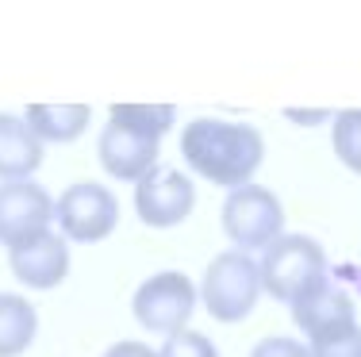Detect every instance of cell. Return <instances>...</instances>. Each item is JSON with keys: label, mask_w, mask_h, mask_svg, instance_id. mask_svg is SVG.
<instances>
[{"label": "cell", "mask_w": 361, "mask_h": 357, "mask_svg": "<svg viewBox=\"0 0 361 357\" xmlns=\"http://www.w3.org/2000/svg\"><path fill=\"white\" fill-rule=\"evenodd\" d=\"M223 231L238 250H265L285 231V208L262 184H243L223 203Z\"/></svg>", "instance_id": "cell-4"}, {"label": "cell", "mask_w": 361, "mask_h": 357, "mask_svg": "<svg viewBox=\"0 0 361 357\" xmlns=\"http://www.w3.org/2000/svg\"><path fill=\"white\" fill-rule=\"evenodd\" d=\"M104 357H158V353L142 342H116V346H108Z\"/></svg>", "instance_id": "cell-20"}, {"label": "cell", "mask_w": 361, "mask_h": 357, "mask_svg": "<svg viewBox=\"0 0 361 357\" xmlns=\"http://www.w3.org/2000/svg\"><path fill=\"white\" fill-rule=\"evenodd\" d=\"M92 108L89 104H27L23 123L39 142H73L85 134Z\"/></svg>", "instance_id": "cell-13"}, {"label": "cell", "mask_w": 361, "mask_h": 357, "mask_svg": "<svg viewBox=\"0 0 361 357\" xmlns=\"http://www.w3.org/2000/svg\"><path fill=\"white\" fill-rule=\"evenodd\" d=\"M42 165V142L16 115L0 112V181H31Z\"/></svg>", "instance_id": "cell-12"}, {"label": "cell", "mask_w": 361, "mask_h": 357, "mask_svg": "<svg viewBox=\"0 0 361 357\" xmlns=\"http://www.w3.org/2000/svg\"><path fill=\"white\" fill-rule=\"evenodd\" d=\"M54 223V200L35 181H4L0 184V246H20L39 238Z\"/></svg>", "instance_id": "cell-7"}, {"label": "cell", "mask_w": 361, "mask_h": 357, "mask_svg": "<svg viewBox=\"0 0 361 357\" xmlns=\"http://www.w3.org/2000/svg\"><path fill=\"white\" fill-rule=\"evenodd\" d=\"M54 219L66 242H100L119 223V200L97 181H77L58 196Z\"/></svg>", "instance_id": "cell-5"}, {"label": "cell", "mask_w": 361, "mask_h": 357, "mask_svg": "<svg viewBox=\"0 0 361 357\" xmlns=\"http://www.w3.org/2000/svg\"><path fill=\"white\" fill-rule=\"evenodd\" d=\"M257 269H262V292H269L288 308L326 284V253L307 234H281L262 250Z\"/></svg>", "instance_id": "cell-2"}, {"label": "cell", "mask_w": 361, "mask_h": 357, "mask_svg": "<svg viewBox=\"0 0 361 357\" xmlns=\"http://www.w3.org/2000/svg\"><path fill=\"white\" fill-rule=\"evenodd\" d=\"M180 154L185 161L219 189H243L262 165L265 142L262 131L250 123H227V119H192L180 131Z\"/></svg>", "instance_id": "cell-1"}, {"label": "cell", "mask_w": 361, "mask_h": 357, "mask_svg": "<svg viewBox=\"0 0 361 357\" xmlns=\"http://www.w3.org/2000/svg\"><path fill=\"white\" fill-rule=\"evenodd\" d=\"M158 357H219L216 342L200 330H180V334H169L166 346L158 350Z\"/></svg>", "instance_id": "cell-18"}, {"label": "cell", "mask_w": 361, "mask_h": 357, "mask_svg": "<svg viewBox=\"0 0 361 357\" xmlns=\"http://www.w3.org/2000/svg\"><path fill=\"white\" fill-rule=\"evenodd\" d=\"M8 265H12L16 280H23L27 288H58L70 273V246L58 231H47L39 238H27V242L12 246L8 250Z\"/></svg>", "instance_id": "cell-9"}, {"label": "cell", "mask_w": 361, "mask_h": 357, "mask_svg": "<svg viewBox=\"0 0 361 357\" xmlns=\"http://www.w3.org/2000/svg\"><path fill=\"white\" fill-rule=\"evenodd\" d=\"M39 315L23 296H4L0 292V357H20L35 342Z\"/></svg>", "instance_id": "cell-14"}, {"label": "cell", "mask_w": 361, "mask_h": 357, "mask_svg": "<svg viewBox=\"0 0 361 357\" xmlns=\"http://www.w3.org/2000/svg\"><path fill=\"white\" fill-rule=\"evenodd\" d=\"M135 319L154 334H180L196 311V288L185 273H158L135 292Z\"/></svg>", "instance_id": "cell-6"}, {"label": "cell", "mask_w": 361, "mask_h": 357, "mask_svg": "<svg viewBox=\"0 0 361 357\" xmlns=\"http://www.w3.org/2000/svg\"><path fill=\"white\" fill-rule=\"evenodd\" d=\"M100 165L108 169L116 181H135L139 184L146 173L158 169V139H146L139 131H127L119 123H108L97 139Z\"/></svg>", "instance_id": "cell-10"}, {"label": "cell", "mask_w": 361, "mask_h": 357, "mask_svg": "<svg viewBox=\"0 0 361 357\" xmlns=\"http://www.w3.org/2000/svg\"><path fill=\"white\" fill-rule=\"evenodd\" d=\"M204 308L219 322H243L254 311L257 296H262V269L250 253L227 250L212 258L208 273H204Z\"/></svg>", "instance_id": "cell-3"}, {"label": "cell", "mask_w": 361, "mask_h": 357, "mask_svg": "<svg viewBox=\"0 0 361 357\" xmlns=\"http://www.w3.org/2000/svg\"><path fill=\"white\" fill-rule=\"evenodd\" d=\"M312 357H361V327H342V330H331L323 338H312L307 342Z\"/></svg>", "instance_id": "cell-17"}, {"label": "cell", "mask_w": 361, "mask_h": 357, "mask_svg": "<svg viewBox=\"0 0 361 357\" xmlns=\"http://www.w3.org/2000/svg\"><path fill=\"white\" fill-rule=\"evenodd\" d=\"M331 142H334V154L346 161L354 173H361V108H346V112L334 115Z\"/></svg>", "instance_id": "cell-16"}, {"label": "cell", "mask_w": 361, "mask_h": 357, "mask_svg": "<svg viewBox=\"0 0 361 357\" xmlns=\"http://www.w3.org/2000/svg\"><path fill=\"white\" fill-rule=\"evenodd\" d=\"M250 357H312V350H307L304 342H296V338L273 334V338H262Z\"/></svg>", "instance_id": "cell-19"}, {"label": "cell", "mask_w": 361, "mask_h": 357, "mask_svg": "<svg viewBox=\"0 0 361 357\" xmlns=\"http://www.w3.org/2000/svg\"><path fill=\"white\" fill-rule=\"evenodd\" d=\"M177 108L173 104H111V123L139 131L146 139H161L173 127Z\"/></svg>", "instance_id": "cell-15"}, {"label": "cell", "mask_w": 361, "mask_h": 357, "mask_svg": "<svg viewBox=\"0 0 361 357\" xmlns=\"http://www.w3.org/2000/svg\"><path fill=\"white\" fill-rule=\"evenodd\" d=\"M292 322H296L307 334V342H312V338H323V334H331V330L354 327L357 319H354L350 296L338 292V288H331V284H323L319 292H312V296L292 303Z\"/></svg>", "instance_id": "cell-11"}, {"label": "cell", "mask_w": 361, "mask_h": 357, "mask_svg": "<svg viewBox=\"0 0 361 357\" xmlns=\"http://www.w3.org/2000/svg\"><path fill=\"white\" fill-rule=\"evenodd\" d=\"M196 189L180 169H154L135 184V211L146 227H177L192 215Z\"/></svg>", "instance_id": "cell-8"}]
</instances>
